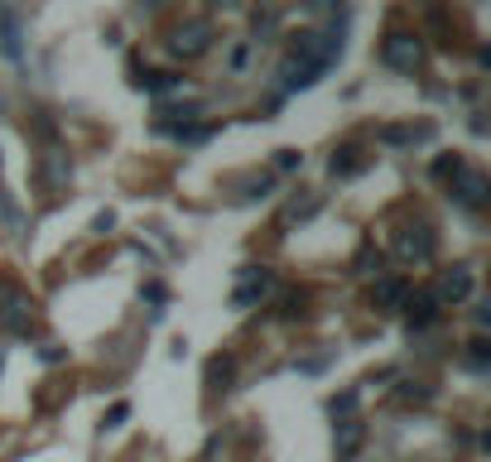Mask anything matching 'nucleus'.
<instances>
[{
  "mask_svg": "<svg viewBox=\"0 0 491 462\" xmlns=\"http://www.w3.org/2000/svg\"><path fill=\"white\" fill-rule=\"evenodd\" d=\"M0 328L15 332V338H24V332L34 328V299L24 289H15V285L0 289Z\"/></svg>",
  "mask_w": 491,
  "mask_h": 462,
  "instance_id": "f257e3e1",
  "label": "nucleus"
},
{
  "mask_svg": "<svg viewBox=\"0 0 491 462\" xmlns=\"http://www.w3.org/2000/svg\"><path fill=\"white\" fill-rule=\"evenodd\" d=\"M207 49H213V24H207V20H184L169 34V53H174V59H203Z\"/></svg>",
  "mask_w": 491,
  "mask_h": 462,
  "instance_id": "f03ea898",
  "label": "nucleus"
},
{
  "mask_svg": "<svg viewBox=\"0 0 491 462\" xmlns=\"http://www.w3.org/2000/svg\"><path fill=\"white\" fill-rule=\"evenodd\" d=\"M390 250H396L400 260H429L433 250H439V236H433L424 222H410V227H400L390 236Z\"/></svg>",
  "mask_w": 491,
  "mask_h": 462,
  "instance_id": "7ed1b4c3",
  "label": "nucleus"
},
{
  "mask_svg": "<svg viewBox=\"0 0 491 462\" xmlns=\"http://www.w3.org/2000/svg\"><path fill=\"white\" fill-rule=\"evenodd\" d=\"M381 59H386V68H396V73H414L419 59H424V49H419V39H414V34L390 30V34H386V44H381Z\"/></svg>",
  "mask_w": 491,
  "mask_h": 462,
  "instance_id": "20e7f679",
  "label": "nucleus"
},
{
  "mask_svg": "<svg viewBox=\"0 0 491 462\" xmlns=\"http://www.w3.org/2000/svg\"><path fill=\"white\" fill-rule=\"evenodd\" d=\"M486 193H491L486 174H482V169H468V164H458V169H453V198H458L462 207H486Z\"/></svg>",
  "mask_w": 491,
  "mask_h": 462,
  "instance_id": "39448f33",
  "label": "nucleus"
},
{
  "mask_svg": "<svg viewBox=\"0 0 491 462\" xmlns=\"http://www.w3.org/2000/svg\"><path fill=\"white\" fill-rule=\"evenodd\" d=\"M433 299L439 303H462V299H472V270L468 265H453V270H443L439 279H433Z\"/></svg>",
  "mask_w": 491,
  "mask_h": 462,
  "instance_id": "423d86ee",
  "label": "nucleus"
},
{
  "mask_svg": "<svg viewBox=\"0 0 491 462\" xmlns=\"http://www.w3.org/2000/svg\"><path fill=\"white\" fill-rule=\"evenodd\" d=\"M270 285H275V275L265 270V265H241V285L232 289V303H236V308H250Z\"/></svg>",
  "mask_w": 491,
  "mask_h": 462,
  "instance_id": "0eeeda50",
  "label": "nucleus"
},
{
  "mask_svg": "<svg viewBox=\"0 0 491 462\" xmlns=\"http://www.w3.org/2000/svg\"><path fill=\"white\" fill-rule=\"evenodd\" d=\"M318 77H323V68L294 59V53H289L285 63H279V87H285V92H304V87H314Z\"/></svg>",
  "mask_w": 491,
  "mask_h": 462,
  "instance_id": "6e6552de",
  "label": "nucleus"
},
{
  "mask_svg": "<svg viewBox=\"0 0 491 462\" xmlns=\"http://www.w3.org/2000/svg\"><path fill=\"white\" fill-rule=\"evenodd\" d=\"M361 439H367V424H361V419H342V424L332 429V448H338V462L357 457Z\"/></svg>",
  "mask_w": 491,
  "mask_h": 462,
  "instance_id": "1a4fd4ad",
  "label": "nucleus"
},
{
  "mask_svg": "<svg viewBox=\"0 0 491 462\" xmlns=\"http://www.w3.org/2000/svg\"><path fill=\"white\" fill-rule=\"evenodd\" d=\"M405 313H410V328H429L433 318H439V299H433L429 289H419L405 299Z\"/></svg>",
  "mask_w": 491,
  "mask_h": 462,
  "instance_id": "9d476101",
  "label": "nucleus"
},
{
  "mask_svg": "<svg viewBox=\"0 0 491 462\" xmlns=\"http://www.w3.org/2000/svg\"><path fill=\"white\" fill-rule=\"evenodd\" d=\"M433 125H386L381 145H414V140H429Z\"/></svg>",
  "mask_w": 491,
  "mask_h": 462,
  "instance_id": "9b49d317",
  "label": "nucleus"
},
{
  "mask_svg": "<svg viewBox=\"0 0 491 462\" xmlns=\"http://www.w3.org/2000/svg\"><path fill=\"white\" fill-rule=\"evenodd\" d=\"M405 299H410V285H405V279H381V285H376V303L381 308H405Z\"/></svg>",
  "mask_w": 491,
  "mask_h": 462,
  "instance_id": "f8f14e48",
  "label": "nucleus"
},
{
  "mask_svg": "<svg viewBox=\"0 0 491 462\" xmlns=\"http://www.w3.org/2000/svg\"><path fill=\"white\" fill-rule=\"evenodd\" d=\"M232 376H236V361L232 357H213V361H207V385H213V390H227Z\"/></svg>",
  "mask_w": 491,
  "mask_h": 462,
  "instance_id": "ddd939ff",
  "label": "nucleus"
},
{
  "mask_svg": "<svg viewBox=\"0 0 491 462\" xmlns=\"http://www.w3.org/2000/svg\"><path fill=\"white\" fill-rule=\"evenodd\" d=\"M0 227H5L10 236H20V231H24V213H20L15 203H10V193H5V188H0Z\"/></svg>",
  "mask_w": 491,
  "mask_h": 462,
  "instance_id": "4468645a",
  "label": "nucleus"
},
{
  "mask_svg": "<svg viewBox=\"0 0 491 462\" xmlns=\"http://www.w3.org/2000/svg\"><path fill=\"white\" fill-rule=\"evenodd\" d=\"M361 164H367V159H361V149H357V145H342L338 154H332V164H328V169H332V174H357Z\"/></svg>",
  "mask_w": 491,
  "mask_h": 462,
  "instance_id": "2eb2a0df",
  "label": "nucleus"
},
{
  "mask_svg": "<svg viewBox=\"0 0 491 462\" xmlns=\"http://www.w3.org/2000/svg\"><path fill=\"white\" fill-rule=\"evenodd\" d=\"M0 49H5L10 59H20V20L15 15H0Z\"/></svg>",
  "mask_w": 491,
  "mask_h": 462,
  "instance_id": "dca6fc26",
  "label": "nucleus"
},
{
  "mask_svg": "<svg viewBox=\"0 0 491 462\" xmlns=\"http://www.w3.org/2000/svg\"><path fill=\"white\" fill-rule=\"evenodd\" d=\"M135 82H140V87H145V92H154V96H159V92H174V87H178V82H184V77H174V73H140Z\"/></svg>",
  "mask_w": 491,
  "mask_h": 462,
  "instance_id": "f3484780",
  "label": "nucleus"
},
{
  "mask_svg": "<svg viewBox=\"0 0 491 462\" xmlns=\"http://www.w3.org/2000/svg\"><path fill=\"white\" fill-rule=\"evenodd\" d=\"M352 410H357V390H342V395H332V400H328V414H332V419H338V414H342V419H352Z\"/></svg>",
  "mask_w": 491,
  "mask_h": 462,
  "instance_id": "a211bd4d",
  "label": "nucleus"
},
{
  "mask_svg": "<svg viewBox=\"0 0 491 462\" xmlns=\"http://www.w3.org/2000/svg\"><path fill=\"white\" fill-rule=\"evenodd\" d=\"M352 265H357V275H376V270H381V250H371V246H361Z\"/></svg>",
  "mask_w": 491,
  "mask_h": 462,
  "instance_id": "6ab92c4d",
  "label": "nucleus"
},
{
  "mask_svg": "<svg viewBox=\"0 0 491 462\" xmlns=\"http://www.w3.org/2000/svg\"><path fill=\"white\" fill-rule=\"evenodd\" d=\"M468 347H472V352H468V367H472V371H486V361H491V347H486V338H472Z\"/></svg>",
  "mask_w": 491,
  "mask_h": 462,
  "instance_id": "aec40b11",
  "label": "nucleus"
},
{
  "mask_svg": "<svg viewBox=\"0 0 491 462\" xmlns=\"http://www.w3.org/2000/svg\"><path fill=\"white\" fill-rule=\"evenodd\" d=\"M304 5L314 10V15H332V20L342 15V0H304Z\"/></svg>",
  "mask_w": 491,
  "mask_h": 462,
  "instance_id": "412c9836",
  "label": "nucleus"
},
{
  "mask_svg": "<svg viewBox=\"0 0 491 462\" xmlns=\"http://www.w3.org/2000/svg\"><path fill=\"white\" fill-rule=\"evenodd\" d=\"M270 188H275V178H270V174H260V178H250V184H246V193H241V198H265Z\"/></svg>",
  "mask_w": 491,
  "mask_h": 462,
  "instance_id": "4be33fe9",
  "label": "nucleus"
},
{
  "mask_svg": "<svg viewBox=\"0 0 491 462\" xmlns=\"http://www.w3.org/2000/svg\"><path fill=\"white\" fill-rule=\"evenodd\" d=\"M275 164H279V169H299L304 154H299V149H275Z\"/></svg>",
  "mask_w": 491,
  "mask_h": 462,
  "instance_id": "5701e85b",
  "label": "nucleus"
},
{
  "mask_svg": "<svg viewBox=\"0 0 491 462\" xmlns=\"http://www.w3.org/2000/svg\"><path fill=\"white\" fill-rule=\"evenodd\" d=\"M125 419H131V404H125V400H121V404H111V414H106V429H121Z\"/></svg>",
  "mask_w": 491,
  "mask_h": 462,
  "instance_id": "b1692460",
  "label": "nucleus"
},
{
  "mask_svg": "<svg viewBox=\"0 0 491 462\" xmlns=\"http://www.w3.org/2000/svg\"><path fill=\"white\" fill-rule=\"evenodd\" d=\"M275 24H279V15H275V10H256V34H270Z\"/></svg>",
  "mask_w": 491,
  "mask_h": 462,
  "instance_id": "393cba45",
  "label": "nucleus"
},
{
  "mask_svg": "<svg viewBox=\"0 0 491 462\" xmlns=\"http://www.w3.org/2000/svg\"><path fill=\"white\" fill-rule=\"evenodd\" d=\"M140 294H145V299H150V303H164V299H169V289H164V285H154V279H150V285H145V289H140Z\"/></svg>",
  "mask_w": 491,
  "mask_h": 462,
  "instance_id": "a878e982",
  "label": "nucleus"
},
{
  "mask_svg": "<svg viewBox=\"0 0 491 462\" xmlns=\"http://www.w3.org/2000/svg\"><path fill=\"white\" fill-rule=\"evenodd\" d=\"M111 227H116V213H96V222H92V231H111Z\"/></svg>",
  "mask_w": 491,
  "mask_h": 462,
  "instance_id": "bb28decb",
  "label": "nucleus"
},
{
  "mask_svg": "<svg viewBox=\"0 0 491 462\" xmlns=\"http://www.w3.org/2000/svg\"><path fill=\"white\" fill-rule=\"evenodd\" d=\"M213 5H241V0H213Z\"/></svg>",
  "mask_w": 491,
  "mask_h": 462,
  "instance_id": "cd10ccee",
  "label": "nucleus"
},
{
  "mask_svg": "<svg viewBox=\"0 0 491 462\" xmlns=\"http://www.w3.org/2000/svg\"><path fill=\"white\" fill-rule=\"evenodd\" d=\"M0 367H5V352H0Z\"/></svg>",
  "mask_w": 491,
  "mask_h": 462,
  "instance_id": "c85d7f7f",
  "label": "nucleus"
}]
</instances>
